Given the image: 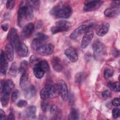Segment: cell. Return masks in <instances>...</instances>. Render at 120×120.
Returning a JSON list of instances; mask_svg holds the SVG:
<instances>
[{"instance_id":"23","label":"cell","mask_w":120,"mask_h":120,"mask_svg":"<svg viewBox=\"0 0 120 120\" xmlns=\"http://www.w3.org/2000/svg\"><path fill=\"white\" fill-rule=\"evenodd\" d=\"M16 51L19 56L24 57L27 55L28 49L27 46L24 43L21 42L16 50Z\"/></svg>"},{"instance_id":"49","label":"cell","mask_w":120,"mask_h":120,"mask_svg":"<svg viewBox=\"0 0 120 120\" xmlns=\"http://www.w3.org/2000/svg\"><path fill=\"white\" fill-rule=\"evenodd\" d=\"M112 3H113V4H112V6H114V8H118V7H117L120 6V1H113V2H112Z\"/></svg>"},{"instance_id":"29","label":"cell","mask_w":120,"mask_h":120,"mask_svg":"<svg viewBox=\"0 0 120 120\" xmlns=\"http://www.w3.org/2000/svg\"><path fill=\"white\" fill-rule=\"evenodd\" d=\"M39 66L45 71V73L48 72L50 70V67L48 62L45 60H40L38 63Z\"/></svg>"},{"instance_id":"13","label":"cell","mask_w":120,"mask_h":120,"mask_svg":"<svg viewBox=\"0 0 120 120\" xmlns=\"http://www.w3.org/2000/svg\"><path fill=\"white\" fill-rule=\"evenodd\" d=\"M35 29L34 24L32 23H29L26 25L23 28L22 32V36L23 38H29L33 33Z\"/></svg>"},{"instance_id":"38","label":"cell","mask_w":120,"mask_h":120,"mask_svg":"<svg viewBox=\"0 0 120 120\" xmlns=\"http://www.w3.org/2000/svg\"><path fill=\"white\" fill-rule=\"evenodd\" d=\"M15 5V1L8 0L6 3V8L8 10L12 9Z\"/></svg>"},{"instance_id":"44","label":"cell","mask_w":120,"mask_h":120,"mask_svg":"<svg viewBox=\"0 0 120 120\" xmlns=\"http://www.w3.org/2000/svg\"><path fill=\"white\" fill-rule=\"evenodd\" d=\"M37 38L45 41L48 38V37L46 35H45L43 33H37Z\"/></svg>"},{"instance_id":"37","label":"cell","mask_w":120,"mask_h":120,"mask_svg":"<svg viewBox=\"0 0 120 120\" xmlns=\"http://www.w3.org/2000/svg\"><path fill=\"white\" fill-rule=\"evenodd\" d=\"M41 108L43 111L45 112L47 111L50 108L49 104L46 101H42L41 103Z\"/></svg>"},{"instance_id":"6","label":"cell","mask_w":120,"mask_h":120,"mask_svg":"<svg viewBox=\"0 0 120 120\" xmlns=\"http://www.w3.org/2000/svg\"><path fill=\"white\" fill-rule=\"evenodd\" d=\"M10 40L11 45L13 46L14 48H15V49L16 50L21 42H20L17 30L15 28H12L11 30Z\"/></svg>"},{"instance_id":"33","label":"cell","mask_w":120,"mask_h":120,"mask_svg":"<svg viewBox=\"0 0 120 120\" xmlns=\"http://www.w3.org/2000/svg\"><path fill=\"white\" fill-rule=\"evenodd\" d=\"M41 60L36 55H32L30 58V66L33 68L35 66L37 65Z\"/></svg>"},{"instance_id":"43","label":"cell","mask_w":120,"mask_h":120,"mask_svg":"<svg viewBox=\"0 0 120 120\" xmlns=\"http://www.w3.org/2000/svg\"><path fill=\"white\" fill-rule=\"evenodd\" d=\"M28 103L26 100H20L16 104V105L19 107H22L26 106L27 105Z\"/></svg>"},{"instance_id":"12","label":"cell","mask_w":120,"mask_h":120,"mask_svg":"<svg viewBox=\"0 0 120 120\" xmlns=\"http://www.w3.org/2000/svg\"><path fill=\"white\" fill-rule=\"evenodd\" d=\"M94 36V33L92 31H88L85 33L83 36L81 43V47L82 48H85L91 41Z\"/></svg>"},{"instance_id":"16","label":"cell","mask_w":120,"mask_h":120,"mask_svg":"<svg viewBox=\"0 0 120 120\" xmlns=\"http://www.w3.org/2000/svg\"><path fill=\"white\" fill-rule=\"evenodd\" d=\"M120 12V8H110L106 9L104 11V15L105 16L109 18H112L118 15Z\"/></svg>"},{"instance_id":"17","label":"cell","mask_w":120,"mask_h":120,"mask_svg":"<svg viewBox=\"0 0 120 120\" xmlns=\"http://www.w3.org/2000/svg\"><path fill=\"white\" fill-rule=\"evenodd\" d=\"M5 55L7 60L9 61H11L14 58V47L11 44H7L5 48Z\"/></svg>"},{"instance_id":"45","label":"cell","mask_w":120,"mask_h":120,"mask_svg":"<svg viewBox=\"0 0 120 120\" xmlns=\"http://www.w3.org/2000/svg\"><path fill=\"white\" fill-rule=\"evenodd\" d=\"M112 104L113 106H119L120 105V98H114L112 100Z\"/></svg>"},{"instance_id":"46","label":"cell","mask_w":120,"mask_h":120,"mask_svg":"<svg viewBox=\"0 0 120 120\" xmlns=\"http://www.w3.org/2000/svg\"><path fill=\"white\" fill-rule=\"evenodd\" d=\"M1 29L4 31H7L8 28V24L7 23H3L1 25Z\"/></svg>"},{"instance_id":"47","label":"cell","mask_w":120,"mask_h":120,"mask_svg":"<svg viewBox=\"0 0 120 120\" xmlns=\"http://www.w3.org/2000/svg\"><path fill=\"white\" fill-rule=\"evenodd\" d=\"M0 119L1 120H5V118H6L5 113L4 111H3L1 109H0Z\"/></svg>"},{"instance_id":"10","label":"cell","mask_w":120,"mask_h":120,"mask_svg":"<svg viewBox=\"0 0 120 120\" xmlns=\"http://www.w3.org/2000/svg\"><path fill=\"white\" fill-rule=\"evenodd\" d=\"M8 67V62L6 58L5 52L1 50L0 54V73L3 75H5Z\"/></svg>"},{"instance_id":"28","label":"cell","mask_w":120,"mask_h":120,"mask_svg":"<svg viewBox=\"0 0 120 120\" xmlns=\"http://www.w3.org/2000/svg\"><path fill=\"white\" fill-rule=\"evenodd\" d=\"M78 118L79 114L77 110L74 108H71L70 111L68 119L70 120H78Z\"/></svg>"},{"instance_id":"4","label":"cell","mask_w":120,"mask_h":120,"mask_svg":"<svg viewBox=\"0 0 120 120\" xmlns=\"http://www.w3.org/2000/svg\"><path fill=\"white\" fill-rule=\"evenodd\" d=\"M92 49L94 56L98 59L103 56L105 52V47L103 43L100 41H95L92 44Z\"/></svg>"},{"instance_id":"5","label":"cell","mask_w":120,"mask_h":120,"mask_svg":"<svg viewBox=\"0 0 120 120\" xmlns=\"http://www.w3.org/2000/svg\"><path fill=\"white\" fill-rule=\"evenodd\" d=\"M103 2V1L99 0H85L83 10L86 12L95 10L101 6Z\"/></svg>"},{"instance_id":"19","label":"cell","mask_w":120,"mask_h":120,"mask_svg":"<svg viewBox=\"0 0 120 120\" xmlns=\"http://www.w3.org/2000/svg\"><path fill=\"white\" fill-rule=\"evenodd\" d=\"M51 85L50 83L46 84L40 91V96L41 99L43 100H45L50 98V90Z\"/></svg>"},{"instance_id":"1","label":"cell","mask_w":120,"mask_h":120,"mask_svg":"<svg viewBox=\"0 0 120 120\" xmlns=\"http://www.w3.org/2000/svg\"><path fill=\"white\" fill-rule=\"evenodd\" d=\"M50 13L58 18H68L72 14V9L68 4L60 2L51 9Z\"/></svg>"},{"instance_id":"32","label":"cell","mask_w":120,"mask_h":120,"mask_svg":"<svg viewBox=\"0 0 120 120\" xmlns=\"http://www.w3.org/2000/svg\"><path fill=\"white\" fill-rule=\"evenodd\" d=\"M85 78V74L83 72L77 73L75 77V81L76 83H81L83 82Z\"/></svg>"},{"instance_id":"21","label":"cell","mask_w":120,"mask_h":120,"mask_svg":"<svg viewBox=\"0 0 120 120\" xmlns=\"http://www.w3.org/2000/svg\"><path fill=\"white\" fill-rule=\"evenodd\" d=\"M60 94V88L59 84H52L50 90V98H56L58 97Z\"/></svg>"},{"instance_id":"20","label":"cell","mask_w":120,"mask_h":120,"mask_svg":"<svg viewBox=\"0 0 120 120\" xmlns=\"http://www.w3.org/2000/svg\"><path fill=\"white\" fill-rule=\"evenodd\" d=\"M24 96L27 99H31L34 97L36 94L37 90L33 85H30L25 89Z\"/></svg>"},{"instance_id":"22","label":"cell","mask_w":120,"mask_h":120,"mask_svg":"<svg viewBox=\"0 0 120 120\" xmlns=\"http://www.w3.org/2000/svg\"><path fill=\"white\" fill-rule=\"evenodd\" d=\"M25 116L30 119H34L36 117V107L34 105L29 106L25 111Z\"/></svg>"},{"instance_id":"30","label":"cell","mask_w":120,"mask_h":120,"mask_svg":"<svg viewBox=\"0 0 120 120\" xmlns=\"http://www.w3.org/2000/svg\"><path fill=\"white\" fill-rule=\"evenodd\" d=\"M108 86L111 90L114 91L119 92L120 91V84L118 82H109L108 83Z\"/></svg>"},{"instance_id":"7","label":"cell","mask_w":120,"mask_h":120,"mask_svg":"<svg viewBox=\"0 0 120 120\" xmlns=\"http://www.w3.org/2000/svg\"><path fill=\"white\" fill-rule=\"evenodd\" d=\"M89 29V26L88 25H81L73 30V31L71 33L70 35V38L72 40H74L77 38L78 37L80 36L83 33L86 32V31H87Z\"/></svg>"},{"instance_id":"34","label":"cell","mask_w":120,"mask_h":120,"mask_svg":"<svg viewBox=\"0 0 120 120\" xmlns=\"http://www.w3.org/2000/svg\"><path fill=\"white\" fill-rule=\"evenodd\" d=\"M50 112H51V114L52 116V117H55V118L56 119V117H58V116L59 115V111L58 110V107L55 105H52L50 108Z\"/></svg>"},{"instance_id":"8","label":"cell","mask_w":120,"mask_h":120,"mask_svg":"<svg viewBox=\"0 0 120 120\" xmlns=\"http://www.w3.org/2000/svg\"><path fill=\"white\" fill-rule=\"evenodd\" d=\"M54 49V45L51 44H45L38 49L37 52L41 55L46 56L52 53Z\"/></svg>"},{"instance_id":"40","label":"cell","mask_w":120,"mask_h":120,"mask_svg":"<svg viewBox=\"0 0 120 120\" xmlns=\"http://www.w3.org/2000/svg\"><path fill=\"white\" fill-rule=\"evenodd\" d=\"M28 3L32 8H39L40 1L38 0H30L28 1Z\"/></svg>"},{"instance_id":"3","label":"cell","mask_w":120,"mask_h":120,"mask_svg":"<svg viewBox=\"0 0 120 120\" xmlns=\"http://www.w3.org/2000/svg\"><path fill=\"white\" fill-rule=\"evenodd\" d=\"M15 87V84L11 80L5 82L2 90L1 91L0 98L3 99H9L10 95Z\"/></svg>"},{"instance_id":"41","label":"cell","mask_w":120,"mask_h":120,"mask_svg":"<svg viewBox=\"0 0 120 120\" xmlns=\"http://www.w3.org/2000/svg\"><path fill=\"white\" fill-rule=\"evenodd\" d=\"M112 117L114 119H117L120 116V110L118 108H114L112 111Z\"/></svg>"},{"instance_id":"35","label":"cell","mask_w":120,"mask_h":120,"mask_svg":"<svg viewBox=\"0 0 120 120\" xmlns=\"http://www.w3.org/2000/svg\"><path fill=\"white\" fill-rule=\"evenodd\" d=\"M17 70H18V68H17V64L16 62H14L12 63V65L9 68V74L12 75H15L17 72Z\"/></svg>"},{"instance_id":"27","label":"cell","mask_w":120,"mask_h":120,"mask_svg":"<svg viewBox=\"0 0 120 120\" xmlns=\"http://www.w3.org/2000/svg\"><path fill=\"white\" fill-rule=\"evenodd\" d=\"M28 80L29 76L27 73H23L22 75L20 80V86L22 90H24L27 88Z\"/></svg>"},{"instance_id":"26","label":"cell","mask_w":120,"mask_h":120,"mask_svg":"<svg viewBox=\"0 0 120 120\" xmlns=\"http://www.w3.org/2000/svg\"><path fill=\"white\" fill-rule=\"evenodd\" d=\"M24 5L25 6L26 20L27 21L30 20L33 18L34 16L33 8L31 6V5L29 4V3L28 4H25Z\"/></svg>"},{"instance_id":"11","label":"cell","mask_w":120,"mask_h":120,"mask_svg":"<svg viewBox=\"0 0 120 120\" xmlns=\"http://www.w3.org/2000/svg\"><path fill=\"white\" fill-rule=\"evenodd\" d=\"M26 17L25 14V6L23 4L19 8L18 11V16H17V21L18 25L21 27H22L25 21H26Z\"/></svg>"},{"instance_id":"25","label":"cell","mask_w":120,"mask_h":120,"mask_svg":"<svg viewBox=\"0 0 120 120\" xmlns=\"http://www.w3.org/2000/svg\"><path fill=\"white\" fill-rule=\"evenodd\" d=\"M38 63L33 68V71L36 78L38 79H41L44 76L45 72L39 66Z\"/></svg>"},{"instance_id":"2","label":"cell","mask_w":120,"mask_h":120,"mask_svg":"<svg viewBox=\"0 0 120 120\" xmlns=\"http://www.w3.org/2000/svg\"><path fill=\"white\" fill-rule=\"evenodd\" d=\"M71 26V24L69 22L66 20H60L56 22L54 25L51 27V31L53 34H55L59 32L68 31L70 29Z\"/></svg>"},{"instance_id":"36","label":"cell","mask_w":120,"mask_h":120,"mask_svg":"<svg viewBox=\"0 0 120 120\" xmlns=\"http://www.w3.org/2000/svg\"><path fill=\"white\" fill-rule=\"evenodd\" d=\"M113 74V71L110 68H106L104 72V76L105 78L108 79L111 77Z\"/></svg>"},{"instance_id":"42","label":"cell","mask_w":120,"mask_h":120,"mask_svg":"<svg viewBox=\"0 0 120 120\" xmlns=\"http://www.w3.org/2000/svg\"><path fill=\"white\" fill-rule=\"evenodd\" d=\"M111 93L109 90H105L102 93V96L104 98H107L111 97Z\"/></svg>"},{"instance_id":"9","label":"cell","mask_w":120,"mask_h":120,"mask_svg":"<svg viewBox=\"0 0 120 120\" xmlns=\"http://www.w3.org/2000/svg\"><path fill=\"white\" fill-rule=\"evenodd\" d=\"M64 53L72 62H76L78 60L77 52L73 47H69L66 49L65 50Z\"/></svg>"},{"instance_id":"39","label":"cell","mask_w":120,"mask_h":120,"mask_svg":"<svg viewBox=\"0 0 120 120\" xmlns=\"http://www.w3.org/2000/svg\"><path fill=\"white\" fill-rule=\"evenodd\" d=\"M19 95V91L17 90H15L11 95V100L13 102H15L18 98Z\"/></svg>"},{"instance_id":"15","label":"cell","mask_w":120,"mask_h":120,"mask_svg":"<svg viewBox=\"0 0 120 120\" xmlns=\"http://www.w3.org/2000/svg\"><path fill=\"white\" fill-rule=\"evenodd\" d=\"M109 28L110 24L108 23H103L97 29L96 33L100 37H103L107 33L109 30Z\"/></svg>"},{"instance_id":"18","label":"cell","mask_w":120,"mask_h":120,"mask_svg":"<svg viewBox=\"0 0 120 120\" xmlns=\"http://www.w3.org/2000/svg\"><path fill=\"white\" fill-rule=\"evenodd\" d=\"M51 63L53 69L58 72L61 71L62 69V65L60 59L57 56L54 57L52 60Z\"/></svg>"},{"instance_id":"48","label":"cell","mask_w":120,"mask_h":120,"mask_svg":"<svg viewBox=\"0 0 120 120\" xmlns=\"http://www.w3.org/2000/svg\"><path fill=\"white\" fill-rule=\"evenodd\" d=\"M15 115H14V112L11 111L10 112V113H9V115H8V118H7V119L8 120H14V119H15Z\"/></svg>"},{"instance_id":"24","label":"cell","mask_w":120,"mask_h":120,"mask_svg":"<svg viewBox=\"0 0 120 120\" xmlns=\"http://www.w3.org/2000/svg\"><path fill=\"white\" fill-rule=\"evenodd\" d=\"M45 41L38 38H36L33 39L31 44V47L33 50L35 51H37L38 49H39L42 46H43L44 44V42Z\"/></svg>"},{"instance_id":"14","label":"cell","mask_w":120,"mask_h":120,"mask_svg":"<svg viewBox=\"0 0 120 120\" xmlns=\"http://www.w3.org/2000/svg\"><path fill=\"white\" fill-rule=\"evenodd\" d=\"M60 88V94L64 101H67L68 98V93L67 85L63 80H60L59 82Z\"/></svg>"},{"instance_id":"31","label":"cell","mask_w":120,"mask_h":120,"mask_svg":"<svg viewBox=\"0 0 120 120\" xmlns=\"http://www.w3.org/2000/svg\"><path fill=\"white\" fill-rule=\"evenodd\" d=\"M28 62L26 60H23L21 62L18 70L20 73L22 74L23 73H26V71L28 69Z\"/></svg>"}]
</instances>
